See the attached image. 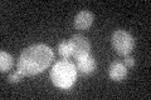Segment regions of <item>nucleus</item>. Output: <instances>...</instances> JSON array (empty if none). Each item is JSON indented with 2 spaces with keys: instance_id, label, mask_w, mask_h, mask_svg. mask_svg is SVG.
<instances>
[{
  "instance_id": "9d476101",
  "label": "nucleus",
  "mask_w": 151,
  "mask_h": 100,
  "mask_svg": "<svg viewBox=\"0 0 151 100\" xmlns=\"http://www.w3.org/2000/svg\"><path fill=\"white\" fill-rule=\"evenodd\" d=\"M23 77H24V75H22L18 70L12 71V73H9V75H8V82L12 83V84H17V83L20 82Z\"/></svg>"
},
{
  "instance_id": "f03ea898",
  "label": "nucleus",
  "mask_w": 151,
  "mask_h": 100,
  "mask_svg": "<svg viewBox=\"0 0 151 100\" xmlns=\"http://www.w3.org/2000/svg\"><path fill=\"white\" fill-rule=\"evenodd\" d=\"M50 80L57 88L69 89L77 80V68L68 59L57 61L50 70Z\"/></svg>"
},
{
  "instance_id": "7ed1b4c3",
  "label": "nucleus",
  "mask_w": 151,
  "mask_h": 100,
  "mask_svg": "<svg viewBox=\"0 0 151 100\" xmlns=\"http://www.w3.org/2000/svg\"><path fill=\"white\" fill-rule=\"evenodd\" d=\"M111 41H112V46L116 50V53L122 56H127L129 54H131L135 48L134 36L129 31L122 30V29L113 31Z\"/></svg>"
},
{
  "instance_id": "9b49d317",
  "label": "nucleus",
  "mask_w": 151,
  "mask_h": 100,
  "mask_svg": "<svg viewBox=\"0 0 151 100\" xmlns=\"http://www.w3.org/2000/svg\"><path fill=\"white\" fill-rule=\"evenodd\" d=\"M124 64H125V66H126V68H134V66H135V59L127 55V56H125Z\"/></svg>"
},
{
  "instance_id": "0eeeda50",
  "label": "nucleus",
  "mask_w": 151,
  "mask_h": 100,
  "mask_svg": "<svg viewBox=\"0 0 151 100\" xmlns=\"http://www.w3.org/2000/svg\"><path fill=\"white\" fill-rule=\"evenodd\" d=\"M96 66H97L96 60H94V58L91 54L76 60V68H77L78 71H81L83 75L92 74L96 70Z\"/></svg>"
},
{
  "instance_id": "20e7f679",
  "label": "nucleus",
  "mask_w": 151,
  "mask_h": 100,
  "mask_svg": "<svg viewBox=\"0 0 151 100\" xmlns=\"http://www.w3.org/2000/svg\"><path fill=\"white\" fill-rule=\"evenodd\" d=\"M68 43L70 45V50H72V56L76 60L79 58H83L86 55H89L91 44H89V40L86 36L79 35V34L73 35L68 40Z\"/></svg>"
},
{
  "instance_id": "39448f33",
  "label": "nucleus",
  "mask_w": 151,
  "mask_h": 100,
  "mask_svg": "<svg viewBox=\"0 0 151 100\" xmlns=\"http://www.w3.org/2000/svg\"><path fill=\"white\" fill-rule=\"evenodd\" d=\"M94 20V15L89 10H82L74 16V28L78 30H86L91 28Z\"/></svg>"
},
{
  "instance_id": "f257e3e1",
  "label": "nucleus",
  "mask_w": 151,
  "mask_h": 100,
  "mask_svg": "<svg viewBox=\"0 0 151 100\" xmlns=\"http://www.w3.org/2000/svg\"><path fill=\"white\" fill-rule=\"evenodd\" d=\"M54 53L45 44H34L25 48L19 55L17 70L24 77H33L40 74L52 64Z\"/></svg>"
},
{
  "instance_id": "6e6552de",
  "label": "nucleus",
  "mask_w": 151,
  "mask_h": 100,
  "mask_svg": "<svg viewBox=\"0 0 151 100\" xmlns=\"http://www.w3.org/2000/svg\"><path fill=\"white\" fill-rule=\"evenodd\" d=\"M14 66V58L6 53V51H1L0 53V71L1 73H8L10 71Z\"/></svg>"
},
{
  "instance_id": "423d86ee",
  "label": "nucleus",
  "mask_w": 151,
  "mask_h": 100,
  "mask_svg": "<svg viewBox=\"0 0 151 100\" xmlns=\"http://www.w3.org/2000/svg\"><path fill=\"white\" fill-rule=\"evenodd\" d=\"M127 74H129V70L121 61H113L108 68V77L113 82H122L124 79H126Z\"/></svg>"
},
{
  "instance_id": "1a4fd4ad",
  "label": "nucleus",
  "mask_w": 151,
  "mask_h": 100,
  "mask_svg": "<svg viewBox=\"0 0 151 100\" xmlns=\"http://www.w3.org/2000/svg\"><path fill=\"white\" fill-rule=\"evenodd\" d=\"M58 54L63 59H68L69 56H72V50H70V45L68 40H63L58 44Z\"/></svg>"
}]
</instances>
